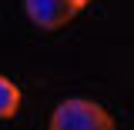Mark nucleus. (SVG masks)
<instances>
[{
  "mask_svg": "<svg viewBox=\"0 0 134 130\" xmlns=\"http://www.w3.org/2000/svg\"><path fill=\"white\" fill-rule=\"evenodd\" d=\"M47 130H117V127H114V117L100 103L84 100V97H70L54 107Z\"/></svg>",
  "mask_w": 134,
  "mask_h": 130,
  "instance_id": "nucleus-1",
  "label": "nucleus"
},
{
  "mask_svg": "<svg viewBox=\"0 0 134 130\" xmlns=\"http://www.w3.org/2000/svg\"><path fill=\"white\" fill-rule=\"evenodd\" d=\"M20 110V87L0 73V120H10Z\"/></svg>",
  "mask_w": 134,
  "mask_h": 130,
  "instance_id": "nucleus-3",
  "label": "nucleus"
},
{
  "mask_svg": "<svg viewBox=\"0 0 134 130\" xmlns=\"http://www.w3.org/2000/svg\"><path fill=\"white\" fill-rule=\"evenodd\" d=\"M74 3H77V7H81V10H84V7H87V3H91V0H74Z\"/></svg>",
  "mask_w": 134,
  "mask_h": 130,
  "instance_id": "nucleus-4",
  "label": "nucleus"
},
{
  "mask_svg": "<svg viewBox=\"0 0 134 130\" xmlns=\"http://www.w3.org/2000/svg\"><path fill=\"white\" fill-rule=\"evenodd\" d=\"M24 10L37 30H60L81 14L74 0H24Z\"/></svg>",
  "mask_w": 134,
  "mask_h": 130,
  "instance_id": "nucleus-2",
  "label": "nucleus"
}]
</instances>
